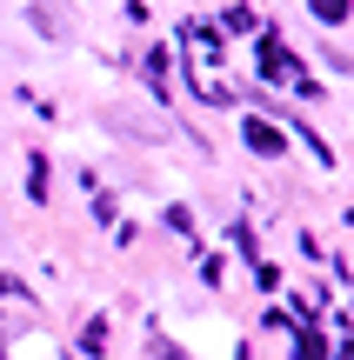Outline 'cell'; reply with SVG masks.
<instances>
[{"label": "cell", "instance_id": "cell-3", "mask_svg": "<svg viewBox=\"0 0 354 360\" xmlns=\"http://www.w3.org/2000/svg\"><path fill=\"white\" fill-rule=\"evenodd\" d=\"M308 7H315V20H321V27H341L348 13H354V0H308Z\"/></svg>", "mask_w": 354, "mask_h": 360}, {"label": "cell", "instance_id": "cell-2", "mask_svg": "<svg viewBox=\"0 0 354 360\" xmlns=\"http://www.w3.org/2000/svg\"><path fill=\"white\" fill-rule=\"evenodd\" d=\"M241 141H248V154H261V160H274V154H281V127H274V120H261V114H248Z\"/></svg>", "mask_w": 354, "mask_h": 360}, {"label": "cell", "instance_id": "cell-5", "mask_svg": "<svg viewBox=\"0 0 354 360\" xmlns=\"http://www.w3.org/2000/svg\"><path fill=\"white\" fill-rule=\"evenodd\" d=\"M27 193H34V200H47V160L34 154V167H27Z\"/></svg>", "mask_w": 354, "mask_h": 360}, {"label": "cell", "instance_id": "cell-1", "mask_svg": "<svg viewBox=\"0 0 354 360\" xmlns=\"http://www.w3.org/2000/svg\"><path fill=\"white\" fill-rule=\"evenodd\" d=\"M261 74H267V80H294V94H308V101H315V94H321V87H315V80H308V74H301V60H294V53H288V47H281V40H274V34H267V40H261Z\"/></svg>", "mask_w": 354, "mask_h": 360}, {"label": "cell", "instance_id": "cell-4", "mask_svg": "<svg viewBox=\"0 0 354 360\" xmlns=\"http://www.w3.org/2000/svg\"><path fill=\"white\" fill-rule=\"evenodd\" d=\"M294 360H328V340H321V334H315V327H308V334H301V340H294Z\"/></svg>", "mask_w": 354, "mask_h": 360}]
</instances>
